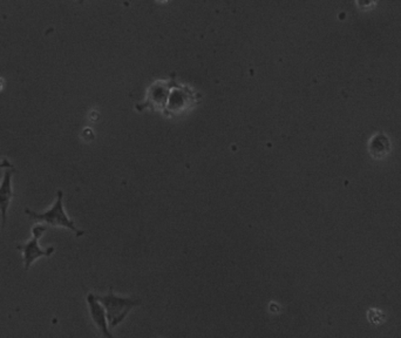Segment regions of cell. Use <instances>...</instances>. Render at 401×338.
I'll use <instances>...</instances> for the list:
<instances>
[{
  "label": "cell",
  "instance_id": "1",
  "mask_svg": "<svg viewBox=\"0 0 401 338\" xmlns=\"http://www.w3.org/2000/svg\"><path fill=\"white\" fill-rule=\"evenodd\" d=\"M25 214L30 217L31 220L36 221L38 224H47L51 227H61L66 228L76 234V237H83L85 232L78 229L74 221L67 215L66 210L64 207V192L61 189L56 192V199L49 209L43 213H38L30 208H25Z\"/></svg>",
  "mask_w": 401,
  "mask_h": 338
},
{
  "label": "cell",
  "instance_id": "2",
  "mask_svg": "<svg viewBox=\"0 0 401 338\" xmlns=\"http://www.w3.org/2000/svg\"><path fill=\"white\" fill-rule=\"evenodd\" d=\"M96 299L105 307L111 329L121 324L129 315V312H132V309L141 304V301L138 299L116 295L113 292H109L107 295H96Z\"/></svg>",
  "mask_w": 401,
  "mask_h": 338
},
{
  "label": "cell",
  "instance_id": "3",
  "mask_svg": "<svg viewBox=\"0 0 401 338\" xmlns=\"http://www.w3.org/2000/svg\"><path fill=\"white\" fill-rule=\"evenodd\" d=\"M47 230V224H36L32 228V237L25 243L17 244V249L23 254L24 269L29 272L31 267L36 262V259L41 257H51L56 252L54 247H49L43 249L40 247L39 241Z\"/></svg>",
  "mask_w": 401,
  "mask_h": 338
},
{
  "label": "cell",
  "instance_id": "4",
  "mask_svg": "<svg viewBox=\"0 0 401 338\" xmlns=\"http://www.w3.org/2000/svg\"><path fill=\"white\" fill-rule=\"evenodd\" d=\"M0 169H3V177L0 181V214H1V227L5 228L9 208L14 197L12 179L17 173V169L7 159H3L0 162Z\"/></svg>",
  "mask_w": 401,
  "mask_h": 338
},
{
  "label": "cell",
  "instance_id": "5",
  "mask_svg": "<svg viewBox=\"0 0 401 338\" xmlns=\"http://www.w3.org/2000/svg\"><path fill=\"white\" fill-rule=\"evenodd\" d=\"M87 304H88L89 315L93 322L96 324V328L99 329V332L105 337L113 338L112 332H109L108 319H107V314H106L105 307L102 306L99 299H96L94 294H88L87 295Z\"/></svg>",
  "mask_w": 401,
  "mask_h": 338
},
{
  "label": "cell",
  "instance_id": "6",
  "mask_svg": "<svg viewBox=\"0 0 401 338\" xmlns=\"http://www.w3.org/2000/svg\"><path fill=\"white\" fill-rule=\"evenodd\" d=\"M367 151L370 156L375 160L382 161L391 154L392 141L386 133L378 131L372 135L367 142Z\"/></svg>",
  "mask_w": 401,
  "mask_h": 338
},
{
  "label": "cell",
  "instance_id": "7",
  "mask_svg": "<svg viewBox=\"0 0 401 338\" xmlns=\"http://www.w3.org/2000/svg\"><path fill=\"white\" fill-rule=\"evenodd\" d=\"M191 96L186 92V89L182 87H171L169 98H168L167 107L171 112H180L191 102Z\"/></svg>",
  "mask_w": 401,
  "mask_h": 338
},
{
  "label": "cell",
  "instance_id": "8",
  "mask_svg": "<svg viewBox=\"0 0 401 338\" xmlns=\"http://www.w3.org/2000/svg\"><path fill=\"white\" fill-rule=\"evenodd\" d=\"M171 87H173V85L167 81H160L155 84L148 93L149 102L154 106H160V107L167 105Z\"/></svg>",
  "mask_w": 401,
  "mask_h": 338
},
{
  "label": "cell",
  "instance_id": "9",
  "mask_svg": "<svg viewBox=\"0 0 401 338\" xmlns=\"http://www.w3.org/2000/svg\"><path fill=\"white\" fill-rule=\"evenodd\" d=\"M368 321L373 324H379L384 322L385 315L379 309H370L367 314Z\"/></svg>",
  "mask_w": 401,
  "mask_h": 338
},
{
  "label": "cell",
  "instance_id": "10",
  "mask_svg": "<svg viewBox=\"0 0 401 338\" xmlns=\"http://www.w3.org/2000/svg\"><path fill=\"white\" fill-rule=\"evenodd\" d=\"M377 0H357V5L362 10H367L370 7L375 6Z\"/></svg>",
  "mask_w": 401,
  "mask_h": 338
},
{
  "label": "cell",
  "instance_id": "11",
  "mask_svg": "<svg viewBox=\"0 0 401 338\" xmlns=\"http://www.w3.org/2000/svg\"><path fill=\"white\" fill-rule=\"evenodd\" d=\"M4 84H5V82H4L3 78H0V91L3 89Z\"/></svg>",
  "mask_w": 401,
  "mask_h": 338
}]
</instances>
